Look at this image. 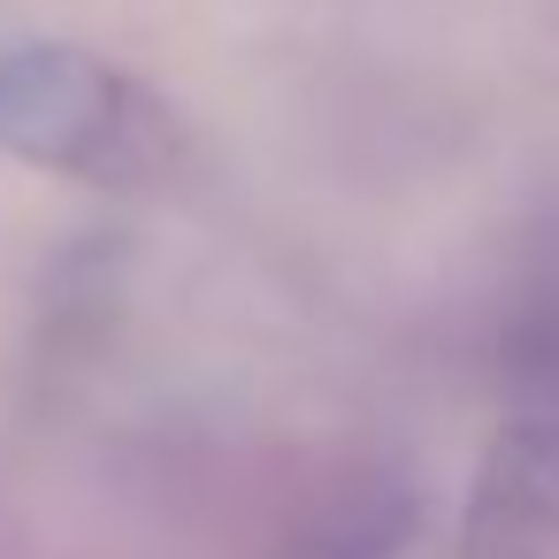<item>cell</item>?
Masks as SVG:
<instances>
[{
    "label": "cell",
    "mask_w": 559,
    "mask_h": 559,
    "mask_svg": "<svg viewBox=\"0 0 559 559\" xmlns=\"http://www.w3.org/2000/svg\"><path fill=\"white\" fill-rule=\"evenodd\" d=\"M406 536H414V498L383 483V490L345 498L330 521H314L284 559H399Z\"/></svg>",
    "instance_id": "3"
},
{
    "label": "cell",
    "mask_w": 559,
    "mask_h": 559,
    "mask_svg": "<svg viewBox=\"0 0 559 559\" xmlns=\"http://www.w3.org/2000/svg\"><path fill=\"white\" fill-rule=\"evenodd\" d=\"M0 146L24 162L93 177V185H139L169 162L162 108L70 47H24L0 55Z\"/></svg>",
    "instance_id": "2"
},
{
    "label": "cell",
    "mask_w": 559,
    "mask_h": 559,
    "mask_svg": "<svg viewBox=\"0 0 559 559\" xmlns=\"http://www.w3.org/2000/svg\"><path fill=\"white\" fill-rule=\"evenodd\" d=\"M460 559H559V253L506 345V406L467 483Z\"/></svg>",
    "instance_id": "1"
}]
</instances>
